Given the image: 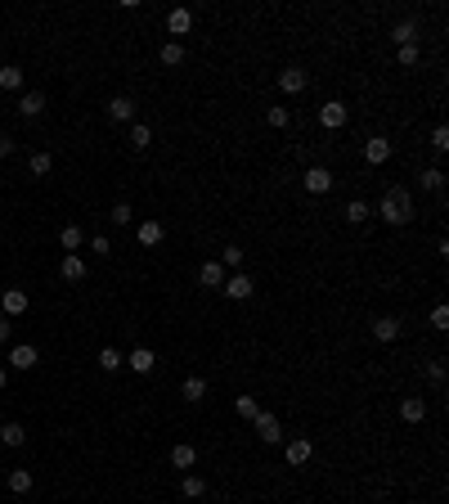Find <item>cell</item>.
<instances>
[{
  "label": "cell",
  "mask_w": 449,
  "mask_h": 504,
  "mask_svg": "<svg viewBox=\"0 0 449 504\" xmlns=\"http://www.w3.org/2000/svg\"><path fill=\"white\" fill-rule=\"evenodd\" d=\"M265 122H270L274 131H283V127L292 122V113H288V108H270V113H265Z\"/></svg>",
  "instance_id": "cell-38"
},
{
  "label": "cell",
  "mask_w": 449,
  "mask_h": 504,
  "mask_svg": "<svg viewBox=\"0 0 449 504\" xmlns=\"http://www.w3.org/2000/svg\"><path fill=\"white\" fill-rule=\"evenodd\" d=\"M256 410H261L256 396H234V414H238V419H256Z\"/></svg>",
  "instance_id": "cell-32"
},
{
  "label": "cell",
  "mask_w": 449,
  "mask_h": 504,
  "mask_svg": "<svg viewBox=\"0 0 449 504\" xmlns=\"http://www.w3.org/2000/svg\"><path fill=\"white\" fill-rule=\"evenodd\" d=\"M108 117H112V122H135V99H130V95L108 99Z\"/></svg>",
  "instance_id": "cell-16"
},
{
  "label": "cell",
  "mask_w": 449,
  "mask_h": 504,
  "mask_svg": "<svg viewBox=\"0 0 449 504\" xmlns=\"http://www.w3.org/2000/svg\"><path fill=\"white\" fill-rule=\"evenodd\" d=\"M9 334H14V325H9V316L0 320V342H9Z\"/></svg>",
  "instance_id": "cell-44"
},
{
  "label": "cell",
  "mask_w": 449,
  "mask_h": 504,
  "mask_svg": "<svg viewBox=\"0 0 449 504\" xmlns=\"http://www.w3.org/2000/svg\"><path fill=\"white\" fill-rule=\"evenodd\" d=\"M9 154H14V140H9V136H0V158H9Z\"/></svg>",
  "instance_id": "cell-43"
},
{
  "label": "cell",
  "mask_w": 449,
  "mask_h": 504,
  "mask_svg": "<svg viewBox=\"0 0 449 504\" xmlns=\"http://www.w3.org/2000/svg\"><path fill=\"white\" fill-rule=\"evenodd\" d=\"M36 360H41V351H36L32 342H18V347L9 351V365L14 369H36Z\"/></svg>",
  "instance_id": "cell-8"
},
{
  "label": "cell",
  "mask_w": 449,
  "mask_h": 504,
  "mask_svg": "<svg viewBox=\"0 0 449 504\" xmlns=\"http://www.w3.org/2000/svg\"><path fill=\"white\" fill-rule=\"evenodd\" d=\"M387 158H391V145H387V136H373V140L364 145V163H368V167H382Z\"/></svg>",
  "instance_id": "cell-10"
},
{
  "label": "cell",
  "mask_w": 449,
  "mask_h": 504,
  "mask_svg": "<svg viewBox=\"0 0 449 504\" xmlns=\"http://www.w3.org/2000/svg\"><path fill=\"white\" fill-rule=\"evenodd\" d=\"M59 275H63L68 284H81V279H85V261H81L76 252H63V261H59Z\"/></svg>",
  "instance_id": "cell-11"
},
{
  "label": "cell",
  "mask_w": 449,
  "mask_h": 504,
  "mask_svg": "<svg viewBox=\"0 0 449 504\" xmlns=\"http://www.w3.org/2000/svg\"><path fill=\"white\" fill-rule=\"evenodd\" d=\"M310 455H314V446L305 441V437H297V441H288V464H292V469H301V464L310 460Z\"/></svg>",
  "instance_id": "cell-21"
},
{
  "label": "cell",
  "mask_w": 449,
  "mask_h": 504,
  "mask_svg": "<svg viewBox=\"0 0 449 504\" xmlns=\"http://www.w3.org/2000/svg\"><path fill=\"white\" fill-rule=\"evenodd\" d=\"M90 252L108 257V252H112V239H108V234H94V239H90Z\"/></svg>",
  "instance_id": "cell-40"
},
{
  "label": "cell",
  "mask_w": 449,
  "mask_h": 504,
  "mask_svg": "<svg viewBox=\"0 0 449 504\" xmlns=\"http://www.w3.org/2000/svg\"><path fill=\"white\" fill-rule=\"evenodd\" d=\"M59 243H63V252H76L85 243V234H81V225H63L59 230Z\"/></svg>",
  "instance_id": "cell-28"
},
{
  "label": "cell",
  "mask_w": 449,
  "mask_h": 504,
  "mask_svg": "<svg viewBox=\"0 0 449 504\" xmlns=\"http://www.w3.org/2000/svg\"><path fill=\"white\" fill-rule=\"evenodd\" d=\"M221 266H225V270H238V266H243V248H238V243H229V248L221 252Z\"/></svg>",
  "instance_id": "cell-36"
},
{
  "label": "cell",
  "mask_w": 449,
  "mask_h": 504,
  "mask_svg": "<svg viewBox=\"0 0 449 504\" xmlns=\"http://www.w3.org/2000/svg\"><path fill=\"white\" fill-rule=\"evenodd\" d=\"M341 216H346V221H350V225H359V221H368V203H364V198H350V203H346V212H341Z\"/></svg>",
  "instance_id": "cell-31"
},
{
  "label": "cell",
  "mask_w": 449,
  "mask_h": 504,
  "mask_svg": "<svg viewBox=\"0 0 449 504\" xmlns=\"http://www.w3.org/2000/svg\"><path fill=\"white\" fill-rule=\"evenodd\" d=\"M305 86H310V77H305V68H297V63L279 72V90H283V95H301Z\"/></svg>",
  "instance_id": "cell-5"
},
{
  "label": "cell",
  "mask_w": 449,
  "mask_h": 504,
  "mask_svg": "<svg viewBox=\"0 0 449 504\" xmlns=\"http://www.w3.org/2000/svg\"><path fill=\"white\" fill-rule=\"evenodd\" d=\"M432 329H436V334H445V329H449V307H445V302H436V307H432Z\"/></svg>",
  "instance_id": "cell-37"
},
{
  "label": "cell",
  "mask_w": 449,
  "mask_h": 504,
  "mask_svg": "<svg viewBox=\"0 0 449 504\" xmlns=\"http://www.w3.org/2000/svg\"><path fill=\"white\" fill-rule=\"evenodd\" d=\"M400 63H405V68H414V63H418V45H400Z\"/></svg>",
  "instance_id": "cell-41"
},
{
  "label": "cell",
  "mask_w": 449,
  "mask_h": 504,
  "mask_svg": "<svg viewBox=\"0 0 449 504\" xmlns=\"http://www.w3.org/2000/svg\"><path fill=\"white\" fill-rule=\"evenodd\" d=\"M427 374H432V383H445V365H441V360H432V369H427Z\"/></svg>",
  "instance_id": "cell-42"
},
{
  "label": "cell",
  "mask_w": 449,
  "mask_h": 504,
  "mask_svg": "<svg viewBox=\"0 0 449 504\" xmlns=\"http://www.w3.org/2000/svg\"><path fill=\"white\" fill-rule=\"evenodd\" d=\"M41 113H45V95L41 90H27L23 99H18V117L32 122V117H41Z\"/></svg>",
  "instance_id": "cell-9"
},
{
  "label": "cell",
  "mask_w": 449,
  "mask_h": 504,
  "mask_svg": "<svg viewBox=\"0 0 449 504\" xmlns=\"http://www.w3.org/2000/svg\"><path fill=\"white\" fill-rule=\"evenodd\" d=\"M319 127L341 131V127H346V104H341V99H328V104L319 108Z\"/></svg>",
  "instance_id": "cell-4"
},
{
  "label": "cell",
  "mask_w": 449,
  "mask_h": 504,
  "mask_svg": "<svg viewBox=\"0 0 449 504\" xmlns=\"http://www.w3.org/2000/svg\"><path fill=\"white\" fill-rule=\"evenodd\" d=\"M198 284H203V288H221L225 284V266L221 261H203L198 266Z\"/></svg>",
  "instance_id": "cell-12"
},
{
  "label": "cell",
  "mask_w": 449,
  "mask_h": 504,
  "mask_svg": "<svg viewBox=\"0 0 449 504\" xmlns=\"http://www.w3.org/2000/svg\"><path fill=\"white\" fill-rule=\"evenodd\" d=\"M0 441L18 450V446H27V428L23 423H5V428H0Z\"/></svg>",
  "instance_id": "cell-27"
},
{
  "label": "cell",
  "mask_w": 449,
  "mask_h": 504,
  "mask_svg": "<svg viewBox=\"0 0 449 504\" xmlns=\"http://www.w3.org/2000/svg\"><path fill=\"white\" fill-rule=\"evenodd\" d=\"M221 293H225V298H229V302H247V298H252V293H256V284H252V279H247V275H243V270H234V275H225V284H221Z\"/></svg>",
  "instance_id": "cell-3"
},
{
  "label": "cell",
  "mask_w": 449,
  "mask_h": 504,
  "mask_svg": "<svg viewBox=\"0 0 449 504\" xmlns=\"http://www.w3.org/2000/svg\"><path fill=\"white\" fill-rule=\"evenodd\" d=\"M180 496H185V500H203V496H207V482L198 478V473H185V482H180Z\"/></svg>",
  "instance_id": "cell-23"
},
{
  "label": "cell",
  "mask_w": 449,
  "mask_h": 504,
  "mask_svg": "<svg viewBox=\"0 0 449 504\" xmlns=\"http://www.w3.org/2000/svg\"><path fill=\"white\" fill-rule=\"evenodd\" d=\"M171 464H176V469H194V464H198V450H194V446H185V441L171 446Z\"/></svg>",
  "instance_id": "cell-24"
},
{
  "label": "cell",
  "mask_w": 449,
  "mask_h": 504,
  "mask_svg": "<svg viewBox=\"0 0 449 504\" xmlns=\"http://www.w3.org/2000/svg\"><path fill=\"white\" fill-rule=\"evenodd\" d=\"M189 27H194V14H189V9H171L167 14V32L171 36H189Z\"/></svg>",
  "instance_id": "cell-17"
},
{
  "label": "cell",
  "mask_w": 449,
  "mask_h": 504,
  "mask_svg": "<svg viewBox=\"0 0 449 504\" xmlns=\"http://www.w3.org/2000/svg\"><path fill=\"white\" fill-rule=\"evenodd\" d=\"M32 469H9V491H14V496H27V491H32Z\"/></svg>",
  "instance_id": "cell-22"
},
{
  "label": "cell",
  "mask_w": 449,
  "mask_h": 504,
  "mask_svg": "<svg viewBox=\"0 0 449 504\" xmlns=\"http://www.w3.org/2000/svg\"><path fill=\"white\" fill-rule=\"evenodd\" d=\"M0 307H5L9 320L23 316V311H27V293H23V288H5V293H0Z\"/></svg>",
  "instance_id": "cell-13"
},
{
  "label": "cell",
  "mask_w": 449,
  "mask_h": 504,
  "mask_svg": "<svg viewBox=\"0 0 449 504\" xmlns=\"http://www.w3.org/2000/svg\"><path fill=\"white\" fill-rule=\"evenodd\" d=\"M301 185L310 189V194H328V189H332V171H328V167H310V171L301 176Z\"/></svg>",
  "instance_id": "cell-6"
},
{
  "label": "cell",
  "mask_w": 449,
  "mask_h": 504,
  "mask_svg": "<svg viewBox=\"0 0 449 504\" xmlns=\"http://www.w3.org/2000/svg\"><path fill=\"white\" fill-rule=\"evenodd\" d=\"M391 41L396 45H418V18H400V23L391 27Z\"/></svg>",
  "instance_id": "cell-15"
},
{
  "label": "cell",
  "mask_w": 449,
  "mask_h": 504,
  "mask_svg": "<svg viewBox=\"0 0 449 504\" xmlns=\"http://www.w3.org/2000/svg\"><path fill=\"white\" fill-rule=\"evenodd\" d=\"M0 90H23V68L5 63V68H0Z\"/></svg>",
  "instance_id": "cell-29"
},
{
  "label": "cell",
  "mask_w": 449,
  "mask_h": 504,
  "mask_svg": "<svg viewBox=\"0 0 449 504\" xmlns=\"http://www.w3.org/2000/svg\"><path fill=\"white\" fill-rule=\"evenodd\" d=\"M400 419L405 423H423L427 419V401L423 396H405V401H400Z\"/></svg>",
  "instance_id": "cell-14"
},
{
  "label": "cell",
  "mask_w": 449,
  "mask_h": 504,
  "mask_svg": "<svg viewBox=\"0 0 449 504\" xmlns=\"http://www.w3.org/2000/svg\"><path fill=\"white\" fill-rule=\"evenodd\" d=\"M149 145H153V131L144 127V122H130V149H135V154H144Z\"/></svg>",
  "instance_id": "cell-25"
},
{
  "label": "cell",
  "mask_w": 449,
  "mask_h": 504,
  "mask_svg": "<svg viewBox=\"0 0 449 504\" xmlns=\"http://www.w3.org/2000/svg\"><path fill=\"white\" fill-rule=\"evenodd\" d=\"M432 149H436V154H449V131H445V127L432 131Z\"/></svg>",
  "instance_id": "cell-39"
},
{
  "label": "cell",
  "mask_w": 449,
  "mask_h": 504,
  "mask_svg": "<svg viewBox=\"0 0 449 504\" xmlns=\"http://www.w3.org/2000/svg\"><path fill=\"white\" fill-rule=\"evenodd\" d=\"M5 383H9V369H5V365H0V387H5Z\"/></svg>",
  "instance_id": "cell-45"
},
{
  "label": "cell",
  "mask_w": 449,
  "mask_h": 504,
  "mask_svg": "<svg viewBox=\"0 0 449 504\" xmlns=\"http://www.w3.org/2000/svg\"><path fill=\"white\" fill-rule=\"evenodd\" d=\"M418 180H423V189H427V194H445V171H441V167H427Z\"/></svg>",
  "instance_id": "cell-26"
},
{
  "label": "cell",
  "mask_w": 449,
  "mask_h": 504,
  "mask_svg": "<svg viewBox=\"0 0 449 504\" xmlns=\"http://www.w3.org/2000/svg\"><path fill=\"white\" fill-rule=\"evenodd\" d=\"M378 216L387 225H409L414 221V194H409L405 185H391L387 194H382V203H378Z\"/></svg>",
  "instance_id": "cell-1"
},
{
  "label": "cell",
  "mask_w": 449,
  "mask_h": 504,
  "mask_svg": "<svg viewBox=\"0 0 449 504\" xmlns=\"http://www.w3.org/2000/svg\"><path fill=\"white\" fill-rule=\"evenodd\" d=\"M373 338H378V342H396V338H400V320H396V316L373 320Z\"/></svg>",
  "instance_id": "cell-20"
},
{
  "label": "cell",
  "mask_w": 449,
  "mask_h": 504,
  "mask_svg": "<svg viewBox=\"0 0 449 504\" xmlns=\"http://www.w3.org/2000/svg\"><path fill=\"white\" fill-rule=\"evenodd\" d=\"M121 365H130L135 374H153V369H158V356H153L149 347H135L130 356H121Z\"/></svg>",
  "instance_id": "cell-7"
},
{
  "label": "cell",
  "mask_w": 449,
  "mask_h": 504,
  "mask_svg": "<svg viewBox=\"0 0 449 504\" xmlns=\"http://www.w3.org/2000/svg\"><path fill=\"white\" fill-rule=\"evenodd\" d=\"M162 234H167V230H162V221H139L135 239L144 243V248H158V243H162Z\"/></svg>",
  "instance_id": "cell-19"
},
{
  "label": "cell",
  "mask_w": 449,
  "mask_h": 504,
  "mask_svg": "<svg viewBox=\"0 0 449 504\" xmlns=\"http://www.w3.org/2000/svg\"><path fill=\"white\" fill-rule=\"evenodd\" d=\"M99 369H103V374L121 369V351H117V347H103V351H99Z\"/></svg>",
  "instance_id": "cell-33"
},
{
  "label": "cell",
  "mask_w": 449,
  "mask_h": 504,
  "mask_svg": "<svg viewBox=\"0 0 449 504\" xmlns=\"http://www.w3.org/2000/svg\"><path fill=\"white\" fill-rule=\"evenodd\" d=\"M108 221H112V225H130V221H135V212H130V203H112Z\"/></svg>",
  "instance_id": "cell-35"
},
{
  "label": "cell",
  "mask_w": 449,
  "mask_h": 504,
  "mask_svg": "<svg viewBox=\"0 0 449 504\" xmlns=\"http://www.w3.org/2000/svg\"><path fill=\"white\" fill-rule=\"evenodd\" d=\"M27 167H32V176H50L54 158H50V154H32V158H27Z\"/></svg>",
  "instance_id": "cell-34"
},
{
  "label": "cell",
  "mask_w": 449,
  "mask_h": 504,
  "mask_svg": "<svg viewBox=\"0 0 449 504\" xmlns=\"http://www.w3.org/2000/svg\"><path fill=\"white\" fill-rule=\"evenodd\" d=\"M180 396H185L189 405H198V401L207 396V378H203V374H189V378H185V387H180Z\"/></svg>",
  "instance_id": "cell-18"
},
{
  "label": "cell",
  "mask_w": 449,
  "mask_h": 504,
  "mask_svg": "<svg viewBox=\"0 0 449 504\" xmlns=\"http://www.w3.org/2000/svg\"><path fill=\"white\" fill-rule=\"evenodd\" d=\"M256 437H261V441L265 446H279L283 441V428H279V414H274V410H256Z\"/></svg>",
  "instance_id": "cell-2"
},
{
  "label": "cell",
  "mask_w": 449,
  "mask_h": 504,
  "mask_svg": "<svg viewBox=\"0 0 449 504\" xmlns=\"http://www.w3.org/2000/svg\"><path fill=\"white\" fill-rule=\"evenodd\" d=\"M162 63H167V68H180V63H185V45L167 41V45H162Z\"/></svg>",
  "instance_id": "cell-30"
}]
</instances>
